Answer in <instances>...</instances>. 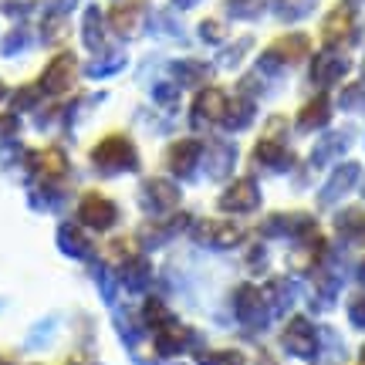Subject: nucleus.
I'll use <instances>...</instances> for the list:
<instances>
[{"instance_id": "9d476101", "label": "nucleus", "mask_w": 365, "mask_h": 365, "mask_svg": "<svg viewBox=\"0 0 365 365\" xmlns=\"http://www.w3.org/2000/svg\"><path fill=\"white\" fill-rule=\"evenodd\" d=\"M227 112V102H223V91L210 88L196 98V108H193V122H207V118H220Z\"/></svg>"}, {"instance_id": "dca6fc26", "label": "nucleus", "mask_w": 365, "mask_h": 365, "mask_svg": "<svg viewBox=\"0 0 365 365\" xmlns=\"http://www.w3.org/2000/svg\"><path fill=\"white\" fill-rule=\"evenodd\" d=\"M352 176H359V170H355V166H345V170L335 176V182H331L325 193H322V200H335L341 190H349V186H352Z\"/></svg>"}, {"instance_id": "1a4fd4ad", "label": "nucleus", "mask_w": 365, "mask_h": 365, "mask_svg": "<svg viewBox=\"0 0 365 365\" xmlns=\"http://www.w3.org/2000/svg\"><path fill=\"white\" fill-rule=\"evenodd\" d=\"M196 237L203 240V244H213V247H230L240 240L234 227H227V223H200L196 227Z\"/></svg>"}, {"instance_id": "2eb2a0df", "label": "nucleus", "mask_w": 365, "mask_h": 365, "mask_svg": "<svg viewBox=\"0 0 365 365\" xmlns=\"http://www.w3.org/2000/svg\"><path fill=\"white\" fill-rule=\"evenodd\" d=\"M345 68H349V65H345L341 58H328V54H325V58L314 65V81H335Z\"/></svg>"}, {"instance_id": "f257e3e1", "label": "nucleus", "mask_w": 365, "mask_h": 365, "mask_svg": "<svg viewBox=\"0 0 365 365\" xmlns=\"http://www.w3.org/2000/svg\"><path fill=\"white\" fill-rule=\"evenodd\" d=\"M91 163L105 173H118V170H135V149H132L129 139H122V135H108L102 143L95 145V153H91Z\"/></svg>"}, {"instance_id": "0eeeda50", "label": "nucleus", "mask_w": 365, "mask_h": 365, "mask_svg": "<svg viewBox=\"0 0 365 365\" xmlns=\"http://www.w3.org/2000/svg\"><path fill=\"white\" fill-rule=\"evenodd\" d=\"M257 200H261V196H257V186H254V182H250V180H237L234 186H230V190L220 196V207L223 210H240V213H247V210L257 207Z\"/></svg>"}, {"instance_id": "423d86ee", "label": "nucleus", "mask_w": 365, "mask_h": 365, "mask_svg": "<svg viewBox=\"0 0 365 365\" xmlns=\"http://www.w3.org/2000/svg\"><path fill=\"white\" fill-rule=\"evenodd\" d=\"M180 200V190L166 180H145L143 182V207L149 210H173Z\"/></svg>"}, {"instance_id": "9b49d317", "label": "nucleus", "mask_w": 365, "mask_h": 365, "mask_svg": "<svg viewBox=\"0 0 365 365\" xmlns=\"http://www.w3.org/2000/svg\"><path fill=\"white\" fill-rule=\"evenodd\" d=\"M196 156H200V145L196 143H176L170 149V156H166V166H170L173 173H190L193 170V163H196Z\"/></svg>"}, {"instance_id": "20e7f679", "label": "nucleus", "mask_w": 365, "mask_h": 365, "mask_svg": "<svg viewBox=\"0 0 365 365\" xmlns=\"http://www.w3.org/2000/svg\"><path fill=\"white\" fill-rule=\"evenodd\" d=\"M75 78V58L71 54H58L51 65L44 68V78H41V88L58 95V91H65Z\"/></svg>"}, {"instance_id": "412c9836", "label": "nucleus", "mask_w": 365, "mask_h": 365, "mask_svg": "<svg viewBox=\"0 0 365 365\" xmlns=\"http://www.w3.org/2000/svg\"><path fill=\"white\" fill-rule=\"evenodd\" d=\"M180 4H193V0H180Z\"/></svg>"}, {"instance_id": "7ed1b4c3", "label": "nucleus", "mask_w": 365, "mask_h": 365, "mask_svg": "<svg viewBox=\"0 0 365 365\" xmlns=\"http://www.w3.org/2000/svg\"><path fill=\"white\" fill-rule=\"evenodd\" d=\"M284 349L291 355H301V359H312L318 352V341H314V328L304 322V318H294L291 328L284 331Z\"/></svg>"}, {"instance_id": "f03ea898", "label": "nucleus", "mask_w": 365, "mask_h": 365, "mask_svg": "<svg viewBox=\"0 0 365 365\" xmlns=\"http://www.w3.org/2000/svg\"><path fill=\"white\" fill-rule=\"evenodd\" d=\"M78 217H81V223H88L91 230H108L118 220V210L102 193H85V200H81V207H78Z\"/></svg>"}, {"instance_id": "ddd939ff", "label": "nucleus", "mask_w": 365, "mask_h": 365, "mask_svg": "<svg viewBox=\"0 0 365 365\" xmlns=\"http://www.w3.org/2000/svg\"><path fill=\"white\" fill-rule=\"evenodd\" d=\"M304 51H308V41L301 38V34H294V38H281L271 48V54H277V58H291V61H294V58H301Z\"/></svg>"}, {"instance_id": "aec40b11", "label": "nucleus", "mask_w": 365, "mask_h": 365, "mask_svg": "<svg viewBox=\"0 0 365 365\" xmlns=\"http://www.w3.org/2000/svg\"><path fill=\"white\" fill-rule=\"evenodd\" d=\"M0 98H4V85H0Z\"/></svg>"}, {"instance_id": "6e6552de", "label": "nucleus", "mask_w": 365, "mask_h": 365, "mask_svg": "<svg viewBox=\"0 0 365 365\" xmlns=\"http://www.w3.org/2000/svg\"><path fill=\"white\" fill-rule=\"evenodd\" d=\"M352 27H355L352 7H339V11H331L325 17V41H328V44L345 41V34H352Z\"/></svg>"}, {"instance_id": "f3484780", "label": "nucleus", "mask_w": 365, "mask_h": 365, "mask_svg": "<svg viewBox=\"0 0 365 365\" xmlns=\"http://www.w3.org/2000/svg\"><path fill=\"white\" fill-rule=\"evenodd\" d=\"M135 14H139V4H132V11L118 7L115 11V27L118 31H132V27H135Z\"/></svg>"}, {"instance_id": "6ab92c4d", "label": "nucleus", "mask_w": 365, "mask_h": 365, "mask_svg": "<svg viewBox=\"0 0 365 365\" xmlns=\"http://www.w3.org/2000/svg\"><path fill=\"white\" fill-rule=\"evenodd\" d=\"M352 322H355L359 328L365 325V294H359V298L352 301Z\"/></svg>"}, {"instance_id": "39448f33", "label": "nucleus", "mask_w": 365, "mask_h": 365, "mask_svg": "<svg viewBox=\"0 0 365 365\" xmlns=\"http://www.w3.org/2000/svg\"><path fill=\"white\" fill-rule=\"evenodd\" d=\"M31 170L38 173V180L54 182L68 173V159L61 149H44V153H34V156H31Z\"/></svg>"}, {"instance_id": "a211bd4d", "label": "nucleus", "mask_w": 365, "mask_h": 365, "mask_svg": "<svg viewBox=\"0 0 365 365\" xmlns=\"http://www.w3.org/2000/svg\"><path fill=\"white\" fill-rule=\"evenodd\" d=\"M261 7V0H230V11L240 14V17H247V14H257Z\"/></svg>"}, {"instance_id": "4be33fe9", "label": "nucleus", "mask_w": 365, "mask_h": 365, "mask_svg": "<svg viewBox=\"0 0 365 365\" xmlns=\"http://www.w3.org/2000/svg\"><path fill=\"white\" fill-rule=\"evenodd\" d=\"M0 365H7V362H0Z\"/></svg>"}, {"instance_id": "f8f14e48", "label": "nucleus", "mask_w": 365, "mask_h": 365, "mask_svg": "<svg viewBox=\"0 0 365 365\" xmlns=\"http://www.w3.org/2000/svg\"><path fill=\"white\" fill-rule=\"evenodd\" d=\"M58 244H61V250L75 254V257H91V244L75 227H61V230H58Z\"/></svg>"}, {"instance_id": "4468645a", "label": "nucleus", "mask_w": 365, "mask_h": 365, "mask_svg": "<svg viewBox=\"0 0 365 365\" xmlns=\"http://www.w3.org/2000/svg\"><path fill=\"white\" fill-rule=\"evenodd\" d=\"M325 118H328V102L325 98H314V102L301 112L298 122H301V129H314V125H322Z\"/></svg>"}]
</instances>
